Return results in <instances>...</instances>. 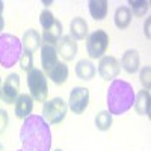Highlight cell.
Instances as JSON below:
<instances>
[{
  "label": "cell",
  "instance_id": "6da1fadb",
  "mask_svg": "<svg viewBox=\"0 0 151 151\" xmlns=\"http://www.w3.org/2000/svg\"><path fill=\"white\" fill-rule=\"evenodd\" d=\"M20 141L24 151H50L52 132L42 115H29L23 119L20 129Z\"/></svg>",
  "mask_w": 151,
  "mask_h": 151
},
{
  "label": "cell",
  "instance_id": "7a4b0ae2",
  "mask_svg": "<svg viewBox=\"0 0 151 151\" xmlns=\"http://www.w3.org/2000/svg\"><path fill=\"white\" fill-rule=\"evenodd\" d=\"M133 86L121 79L112 80L107 89V112L112 115H124L134 104Z\"/></svg>",
  "mask_w": 151,
  "mask_h": 151
},
{
  "label": "cell",
  "instance_id": "3957f363",
  "mask_svg": "<svg viewBox=\"0 0 151 151\" xmlns=\"http://www.w3.org/2000/svg\"><path fill=\"white\" fill-rule=\"evenodd\" d=\"M23 53L21 41L12 33L0 35V65L3 68H12L20 60Z\"/></svg>",
  "mask_w": 151,
  "mask_h": 151
},
{
  "label": "cell",
  "instance_id": "277c9868",
  "mask_svg": "<svg viewBox=\"0 0 151 151\" xmlns=\"http://www.w3.org/2000/svg\"><path fill=\"white\" fill-rule=\"evenodd\" d=\"M27 86L30 91V97L33 98V101H45L47 94H48V85H47V77L45 74L33 68L27 73Z\"/></svg>",
  "mask_w": 151,
  "mask_h": 151
},
{
  "label": "cell",
  "instance_id": "5b68a950",
  "mask_svg": "<svg viewBox=\"0 0 151 151\" xmlns=\"http://www.w3.org/2000/svg\"><path fill=\"white\" fill-rule=\"evenodd\" d=\"M107 47H109V35L104 30L97 29L88 35L86 52L91 59H101L106 53Z\"/></svg>",
  "mask_w": 151,
  "mask_h": 151
},
{
  "label": "cell",
  "instance_id": "8992f818",
  "mask_svg": "<svg viewBox=\"0 0 151 151\" xmlns=\"http://www.w3.org/2000/svg\"><path fill=\"white\" fill-rule=\"evenodd\" d=\"M68 110V104L60 97H56L53 100H48L42 106V118L48 124H60L65 119Z\"/></svg>",
  "mask_w": 151,
  "mask_h": 151
},
{
  "label": "cell",
  "instance_id": "52a82bcc",
  "mask_svg": "<svg viewBox=\"0 0 151 151\" xmlns=\"http://www.w3.org/2000/svg\"><path fill=\"white\" fill-rule=\"evenodd\" d=\"M88 104H89V89L83 86H74L68 98V107L71 112L80 115L88 109Z\"/></svg>",
  "mask_w": 151,
  "mask_h": 151
},
{
  "label": "cell",
  "instance_id": "ba28073f",
  "mask_svg": "<svg viewBox=\"0 0 151 151\" xmlns=\"http://www.w3.org/2000/svg\"><path fill=\"white\" fill-rule=\"evenodd\" d=\"M18 91H20V76L17 73L8 74V77L2 83L0 98H2L6 104H12V103H15V100L20 95Z\"/></svg>",
  "mask_w": 151,
  "mask_h": 151
},
{
  "label": "cell",
  "instance_id": "9c48e42d",
  "mask_svg": "<svg viewBox=\"0 0 151 151\" xmlns=\"http://www.w3.org/2000/svg\"><path fill=\"white\" fill-rule=\"evenodd\" d=\"M121 71V65L116 58L113 56H103L100 59L98 64V74L101 76V79L106 82H112L118 77Z\"/></svg>",
  "mask_w": 151,
  "mask_h": 151
},
{
  "label": "cell",
  "instance_id": "30bf717a",
  "mask_svg": "<svg viewBox=\"0 0 151 151\" xmlns=\"http://www.w3.org/2000/svg\"><path fill=\"white\" fill-rule=\"evenodd\" d=\"M58 53L62 56V59L70 62L76 58L77 55V42L74 38H71L70 35H64L58 42Z\"/></svg>",
  "mask_w": 151,
  "mask_h": 151
},
{
  "label": "cell",
  "instance_id": "8fae6325",
  "mask_svg": "<svg viewBox=\"0 0 151 151\" xmlns=\"http://www.w3.org/2000/svg\"><path fill=\"white\" fill-rule=\"evenodd\" d=\"M58 50L55 45L50 44H41V65H42V73L48 74V71L52 70L58 64Z\"/></svg>",
  "mask_w": 151,
  "mask_h": 151
},
{
  "label": "cell",
  "instance_id": "7c38bea8",
  "mask_svg": "<svg viewBox=\"0 0 151 151\" xmlns=\"http://www.w3.org/2000/svg\"><path fill=\"white\" fill-rule=\"evenodd\" d=\"M32 110H33V98L29 94H20L18 98L15 100V116L24 119L29 115H32Z\"/></svg>",
  "mask_w": 151,
  "mask_h": 151
},
{
  "label": "cell",
  "instance_id": "4fadbf2b",
  "mask_svg": "<svg viewBox=\"0 0 151 151\" xmlns=\"http://www.w3.org/2000/svg\"><path fill=\"white\" fill-rule=\"evenodd\" d=\"M139 53H137V50H127V52H124L122 58H121V67L125 73H129V74H134L137 70H139Z\"/></svg>",
  "mask_w": 151,
  "mask_h": 151
},
{
  "label": "cell",
  "instance_id": "5bb4252c",
  "mask_svg": "<svg viewBox=\"0 0 151 151\" xmlns=\"http://www.w3.org/2000/svg\"><path fill=\"white\" fill-rule=\"evenodd\" d=\"M97 74V68L91 60L88 59H80L76 64V76L80 80H92Z\"/></svg>",
  "mask_w": 151,
  "mask_h": 151
},
{
  "label": "cell",
  "instance_id": "9a60e30c",
  "mask_svg": "<svg viewBox=\"0 0 151 151\" xmlns=\"http://www.w3.org/2000/svg\"><path fill=\"white\" fill-rule=\"evenodd\" d=\"M150 91L148 89H142L134 95V110L142 116H150Z\"/></svg>",
  "mask_w": 151,
  "mask_h": 151
},
{
  "label": "cell",
  "instance_id": "2e32d148",
  "mask_svg": "<svg viewBox=\"0 0 151 151\" xmlns=\"http://www.w3.org/2000/svg\"><path fill=\"white\" fill-rule=\"evenodd\" d=\"M21 45L26 52L33 53L38 47H41V36L35 29H29L24 32L23 38H21Z\"/></svg>",
  "mask_w": 151,
  "mask_h": 151
},
{
  "label": "cell",
  "instance_id": "e0dca14e",
  "mask_svg": "<svg viewBox=\"0 0 151 151\" xmlns=\"http://www.w3.org/2000/svg\"><path fill=\"white\" fill-rule=\"evenodd\" d=\"M70 36L74 38V40H85L88 36V23L85 21V18L82 17H76L73 18V21L70 23Z\"/></svg>",
  "mask_w": 151,
  "mask_h": 151
},
{
  "label": "cell",
  "instance_id": "ac0fdd59",
  "mask_svg": "<svg viewBox=\"0 0 151 151\" xmlns=\"http://www.w3.org/2000/svg\"><path fill=\"white\" fill-rule=\"evenodd\" d=\"M68 74H70V71H68L67 64H64V62H58V64L48 71L47 76H48V79H52L53 83L64 85L67 82V79H68Z\"/></svg>",
  "mask_w": 151,
  "mask_h": 151
},
{
  "label": "cell",
  "instance_id": "d6986e66",
  "mask_svg": "<svg viewBox=\"0 0 151 151\" xmlns=\"http://www.w3.org/2000/svg\"><path fill=\"white\" fill-rule=\"evenodd\" d=\"M113 23L118 29H127L132 23V12L129 6H118L113 14Z\"/></svg>",
  "mask_w": 151,
  "mask_h": 151
},
{
  "label": "cell",
  "instance_id": "ffe728a7",
  "mask_svg": "<svg viewBox=\"0 0 151 151\" xmlns=\"http://www.w3.org/2000/svg\"><path fill=\"white\" fill-rule=\"evenodd\" d=\"M88 8H89V14L94 20L101 21L107 15L109 3L106 2V0H91V2L88 3Z\"/></svg>",
  "mask_w": 151,
  "mask_h": 151
},
{
  "label": "cell",
  "instance_id": "44dd1931",
  "mask_svg": "<svg viewBox=\"0 0 151 151\" xmlns=\"http://www.w3.org/2000/svg\"><path fill=\"white\" fill-rule=\"evenodd\" d=\"M60 38H62V23L56 18V21H55L53 26L42 32V40H44L45 44L56 45V44L59 42Z\"/></svg>",
  "mask_w": 151,
  "mask_h": 151
},
{
  "label": "cell",
  "instance_id": "7402d4cb",
  "mask_svg": "<svg viewBox=\"0 0 151 151\" xmlns=\"http://www.w3.org/2000/svg\"><path fill=\"white\" fill-rule=\"evenodd\" d=\"M112 113H109L107 110H101L97 113L95 116V127L100 132H107L112 125Z\"/></svg>",
  "mask_w": 151,
  "mask_h": 151
},
{
  "label": "cell",
  "instance_id": "603a6c76",
  "mask_svg": "<svg viewBox=\"0 0 151 151\" xmlns=\"http://www.w3.org/2000/svg\"><path fill=\"white\" fill-rule=\"evenodd\" d=\"M129 5L130 12H133L136 17H145V14H148L150 11V2L147 0H130Z\"/></svg>",
  "mask_w": 151,
  "mask_h": 151
},
{
  "label": "cell",
  "instance_id": "cb8c5ba5",
  "mask_svg": "<svg viewBox=\"0 0 151 151\" xmlns=\"http://www.w3.org/2000/svg\"><path fill=\"white\" fill-rule=\"evenodd\" d=\"M56 18L53 15V12L52 11H48V9H44L41 14H40V24H41V27L44 30H47L48 27H52L53 24H55Z\"/></svg>",
  "mask_w": 151,
  "mask_h": 151
},
{
  "label": "cell",
  "instance_id": "d4e9b609",
  "mask_svg": "<svg viewBox=\"0 0 151 151\" xmlns=\"http://www.w3.org/2000/svg\"><path fill=\"white\" fill-rule=\"evenodd\" d=\"M20 68L23 70V71H30V70H33V53H30V52H24L21 53V58H20Z\"/></svg>",
  "mask_w": 151,
  "mask_h": 151
},
{
  "label": "cell",
  "instance_id": "484cf974",
  "mask_svg": "<svg viewBox=\"0 0 151 151\" xmlns=\"http://www.w3.org/2000/svg\"><path fill=\"white\" fill-rule=\"evenodd\" d=\"M139 80H141V85L144 86V89L150 91V86H151V68H150V65H145L141 68Z\"/></svg>",
  "mask_w": 151,
  "mask_h": 151
},
{
  "label": "cell",
  "instance_id": "4316f807",
  "mask_svg": "<svg viewBox=\"0 0 151 151\" xmlns=\"http://www.w3.org/2000/svg\"><path fill=\"white\" fill-rule=\"evenodd\" d=\"M8 122H9V116H8V112L5 109H0V134H2L6 127H8Z\"/></svg>",
  "mask_w": 151,
  "mask_h": 151
},
{
  "label": "cell",
  "instance_id": "83f0119b",
  "mask_svg": "<svg viewBox=\"0 0 151 151\" xmlns=\"http://www.w3.org/2000/svg\"><path fill=\"white\" fill-rule=\"evenodd\" d=\"M150 18L147 20V23H145V26H144V29H145V35H147V38H148V40H150Z\"/></svg>",
  "mask_w": 151,
  "mask_h": 151
},
{
  "label": "cell",
  "instance_id": "f1b7e54d",
  "mask_svg": "<svg viewBox=\"0 0 151 151\" xmlns=\"http://www.w3.org/2000/svg\"><path fill=\"white\" fill-rule=\"evenodd\" d=\"M3 27H5V18L0 15V35H2V30H3Z\"/></svg>",
  "mask_w": 151,
  "mask_h": 151
},
{
  "label": "cell",
  "instance_id": "f546056e",
  "mask_svg": "<svg viewBox=\"0 0 151 151\" xmlns=\"http://www.w3.org/2000/svg\"><path fill=\"white\" fill-rule=\"evenodd\" d=\"M3 9H5V3L0 0V15H2V12H3Z\"/></svg>",
  "mask_w": 151,
  "mask_h": 151
},
{
  "label": "cell",
  "instance_id": "4dcf8cb0",
  "mask_svg": "<svg viewBox=\"0 0 151 151\" xmlns=\"http://www.w3.org/2000/svg\"><path fill=\"white\" fill-rule=\"evenodd\" d=\"M0 92H2V77H0Z\"/></svg>",
  "mask_w": 151,
  "mask_h": 151
},
{
  "label": "cell",
  "instance_id": "1f68e13d",
  "mask_svg": "<svg viewBox=\"0 0 151 151\" xmlns=\"http://www.w3.org/2000/svg\"><path fill=\"white\" fill-rule=\"evenodd\" d=\"M0 151H5V148H3V145L0 144Z\"/></svg>",
  "mask_w": 151,
  "mask_h": 151
},
{
  "label": "cell",
  "instance_id": "d6a6232c",
  "mask_svg": "<svg viewBox=\"0 0 151 151\" xmlns=\"http://www.w3.org/2000/svg\"><path fill=\"white\" fill-rule=\"evenodd\" d=\"M55 151H62V150H55Z\"/></svg>",
  "mask_w": 151,
  "mask_h": 151
},
{
  "label": "cell",
  "instance_id": "836d02e7",
  "mask_svg": "<svg viewBox=\"0 0 151 151\" xmlns=\"http://www.w3.org/2000/svg\"><path fill=\"white\" fill-rule=\"evenodd\" d=\"M17 151H24V150H17Z\"/></svg>",
  "mask_w": 151,
  "mask_h": 151
}]
</instances>
